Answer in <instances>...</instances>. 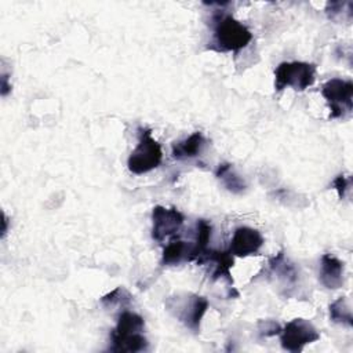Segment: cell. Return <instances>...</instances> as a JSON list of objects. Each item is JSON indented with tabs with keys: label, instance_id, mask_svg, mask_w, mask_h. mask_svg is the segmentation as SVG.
I'll list each match as a JSON object with an SVG mask.
<instances>
[{
	"label": "cell",
	"instance_id": "obj_5",
	"mask_svg": "<svg viewBox=\"0 0 353 353\" xmlns=\"http://www.w3.org/2000/svg\"><path fill=\"white\" fill-rule=\"evenodd\" d=\"M321 94L331 109V119L343 117L353 109V83L343 79H331L321 87Z\"/></svg>",
	"mask_w": 353,
	"mask_h": 353
},
{
	"label": "cell",
	"instance_id": "obj_12",
	"mask_svg": "<svg viewBox=\"0 0 353 353\" xmlns=\"http://www.w3.org/2000/svg\"><path fill=\"white\" fill-rule=\"evenodd\" d=\"M320 281L330 290H336L343 284V262L330 254L321 256Z\"/></svg>",
	"mask_w": 353,
	"mask_h": 353
},
{
	"label": "cell",
	"instance_id": "obj_11",
	"mask_svg": "<svg viewBox=\"0 0 353 353\" xmlns=\"http://www.w3.org/2000/svg\"><path fill=\"white\" fill-rule=\"evenodd\" d=\"M199 265L203 263H212V280L225 277L229 283H233L230 277V268L233 266V255L229 251H216V250H207L197 261Z\"/></svg>",
	"mask_w": 353,
	"mask_h": 353
},
{
	"label": "cell",
	"instance_id": "obj_10",
	"mask_svg": "<svg viewBox=\"0 0 353 353\" xmlns=\"http://www.w3.org/2000/svg\"><path fill=\"white\" fill-rule=\"evenodd\" d=\"M110 342L109 350L117 353H137L148 349V339L142 332H116L112 330Z\"/></svg>",
	"mask_w": 353,
	"mask_h": 353
},
{
	"label": "cell",
	"instance_id": "obj_21",
	"mask_svg": "<svg viewBox=\"0 0 353 353\" xmlns=\"http://www.w3.org/2000/svg\"><path fill=\"white\" fill-rule=\"evenodd\" d=\"M10 90H11V85L7 84V76L3 74V77H1V95L6 97Z\"/></svg>",
	"mask_w": 353,
	"mask_h": 353
},
{
	"label": "cell",
	"instance_id": "obj_17",
	"mask_svg": "<svg viewBox=\"0 0 353 353\" xmlns=\"http://www.w3.org/2000/svg\"><path fill=\"white\" fill-rule=\"evenodd\" d=\"M330 319L334 323H339V324H345L352 327L353 325V317H352V310L350 306L347 303V301L341 296L336 301H334L330 305Z\"/></svg>",
	"mask_w": 353,
	"mask_h": 353
},
{
	"label": "cell",
	"instance_id": "obj_6",
	"mask_svg": "<svg viewBox=\"0 0 353 353\" xmlns=\"http://www.w3.org/2000/svg\"><path fill=\"white\" fill-rule=\"evenodd\" d=\"M320 339V334L316 327L305 319H294L288 321L280 331V343L284 350L301 352L305 345Z\"/></svg>",
	"mask_w": 353,
	"mask_h": 353
},
{
	"label": "cell",
	"instance_id": "obj_8",
	"mask_svg": "<svg viewBox=\"0 0 353 353\" xmlns=\"http://www.w3.org/2000/svg\"><path fill=\"white\" fill-rule=\"evenodd\" d=\"M263 245V237L259 230L250 226H240L234 230L230 240L229 252L234 256H248L256 254Z\"/></svg>",
	"mask_w": 353,
	"mask_h": 353
},
{
	"label": "cell",
	"instance_id": "obj_15",
	"mask_svg": "<svg viewBox=\"0 0 353 353\" xmlns=\"http://www.w3.org/2000/svg\"><path fill=\"white\" fill-rule=\"evenodd\" d=\"M215 176L229 192L234 194H240L247 189L245 181L236 172L230 163H221L215 170Z\"/></svg>",
	"mask_w": 353,
	"mask_h": 353
},
{
	"label": "cell",
	"instance_id": "obj_14",
	"mask_svg": "<svg viewBox=\"0 0 353 353\" xmlns=\"http://www.w3.org/2000/svg\"><path fill=\"white\" fill-rule=\"evenodd\" d=\"M269 270L279 281L285 285H292L298 280L296 268L284 256V252L280 251L269 261Z\"/></svg>",
	"mask_w": 353,
	"mask_h": 353
},
{
	"label": "cell",
	"instance_id": "obj_7",
	"mask_svg": "<svg viewBox=\"0 0 353 353\" xmlns=\"http://www.w3.org/2000/svg\"><path fill=\"white\" fill-rule=\"evenodd\" d=\"M183 214L175 207L165 208L163 205L153 207L152 211V237L156 241H163L175 234L183 223Z\"/></svg>",
	"mask_w": 353,
	"mask_h": 353
},
{
	"label": "cell",
	"instance_id": "obj_13",
	"mask_svg": "<svg viewBox=\"0 0 353 353\" xmlns=\"http://www.w3.org/2000/svg\"><path fill=\"white\" fill-rule=\"evenodd\" d=\"M207 145V139L200 131L193 132L188 138L172 145V157L175 160H188L201 154Z\"/></svg>",
	"mask_w": 353,
	"mask_h": 353
},
{
	"label": "cell",
	"instance_id": "obj_2",
	"mask_svg": "<svg viewBox=\"0 0 353 353\" xmlns=\"http://www.w3.org/2000/svg\"><path fill=\"white\" fill-rule=\"evenodd\" d=\"M165 309L193 332L200 331V323L207 312L208 301L196 294H176L164 302Z\"/></svg>",
	"mask_w": 353,
	"mask_h": 353
},
{
	"label": "cell",
	"instance_id": "obj_20",
	"mask_svg": "<svg viewBox=\"0 0 353 353\" xmlns=\"http://www.w3.org/2000/svg\"><path fill=\"white\" fill-rule=\"evenodd\" d=\"M350 183H352V179L349 176H345V175H338L334 181H332V186L335 188V190L338 192V196L339 199H343L346 192L349 190L350 188Z\"/></svg>",
	"mask_w": 353,
	"mask_h": 353
},
{
	"label": "cell",
	"instance_id": "obj_3",
	"mask_svg": "<svg viewBox=\"0 0 353 353\" xmlns=\"http://www.w3.org/2000/svg\"><path fill=\"white\" fill-rule=\"evenodd\" d=\"M161 160L163 152L160 143L152 137L149 128L141 127L138 130V145L127 160L128 170L132 174L141 175L157 168Z\"/></svg>",
	"mask_w": 353,
	"mask_h": 353
},
{
	"label": "cell",
	"instance_id": "obj_16",
	"mask_svg": "<svg viewBox=\"0 0 353 353\" xmlns=\"http://www.w3.org/2000/svg\"><path fill=\"white\" fill-rule=\"evenodd\" d=\"M143 328H145L143 319L134 312L125 310L119 316L117 324L113 328V331H116V332H142Z\"/></svg>",
	"mask_w": 353,
	"mask_h": 353
},
{
	"label": "cell",
	"instance_id": "obj_9",
	"mask_svg": "<svg viewBox=\"0 0 353 353\" xmlns=\"http://www.w3.org/2000/svg\"><path fill=\"white\" fill-rule=\"evenodd\" d=\"M197 259V254L193 243L183 241L181 239H172L163 250L161 265L174 266L181 262H192Z\"/></svg>",
	"mask_w": 353,
	"mask_h": 353
},
{
	"label": "cell",
	"instance_id": "obj_4",
	"mask_svg": "<svg viewBox=\"0 0 353 353\" xmlns=\"http://www.w3.org/2000/svg\"><path fill=\"white\" fill-rule=\"evenodd\" d=\"M316 66L313 63L292 61L281 62L274 70V88L277 91L285 87H292L296 91H303L314 83Z\"/></svg>",
	"mask_w": 353,
	"mask_h": 353
},
{
	"label": "cell",
	"instance_id": "obj_18",
	"mask_svg": "<svg viewBox=\"0 0 353 353\" xmlns=\"http://www.w3.org/2000/svg\"><path fill=\"white\" fill-rule=\"evenodd\" d=\"M212 226L205 219H197L196 222V239H194V250L197 254V259L208 250V243L211 239ZM196 259V261H197Z\"/></svg>",
	"mask_w": 353,
	"mask_h": 353
},
{
	"label": "cell",
	"instance_id": "obj_19",
	"mask_svg": "<svg viewBox=\"0 0 353 353\" xmlns=\"http://www.w3.org/2000/svg\"><path fill=\"white\" fill-rule=\"evenodd\" d=\"M130 301H131V295L123 287H117L116 290H113L112 292H109L101 298V303L106 307H112L114 305H125Z\"/></svg>",
	"mask_w": 353,
	"mask_h": 353
},
{
	"label": "cell",
	"instance_id": "obj_1",
	"mask_svg": "<svg viewBox=\"0 0 353 353\" xmlns=\"http://www.w3.org/2000/svg\"><path fill=\"white\" fill-rule=\"evenodd\" d=\"M252 40V33L233 15L216 12L212 17V39L208 48L218 52H237Z\"/></svg>",
	"mask_w": 353,
	"mask_h": 353
}]
</instances>
